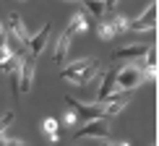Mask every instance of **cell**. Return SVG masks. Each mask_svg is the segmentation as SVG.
<instances>
[{
  "mask_svg": "<svg viewBox=\"0 0 159 146\" xmlns=\"http://www.w3.org/2000/svg\"><path fill=\"white\" fill-rule=\"evenodd\" d=\"M143 78H146L143 65H125V68L115 73V86H117V91H130L138 84H143Z\"/></svg>",
  "mask_w": 159,
  "mask_h": 146,
  "instance_id": "cell-1",
  "label": "cell"
},
{
  "mask_svg": "<svg viewBox=\"0 0 159 146\" xmlns=\"http://www.w3.org/2000/svg\"><path fill=\"white\" fill-rule=\"evenodd\" d=\"M86 125L81 130H76V138H99L104 144H112L110 141V125H107V117H91V120H84Z\"/></svg>",
  "mask_w": 159,
  "mask_h": 146,
  "instance_id": "cell-2",
  "label": "cell"
},
{
  "mask_svg": "<svg viewBox=\"0 0 159 146\" xmlns=\"http://www.w3.org/2000/svg\"><path fill=\"white\" fill-rule=\"evenodd\" d=\"M128 29H133V31H154L157 29V3H151L146 11H143V16L141 18H136V21H128Z\"/></svg>",
  "mask_w": 159,
  "mask_h": 146,
  "instance_id": "cell-3",
  "label": "cell"
},
{
  "mask_svg": "<svg viewBox=\"0 0 159 146\" xmlns=\"http://www.w3.org/2000/svg\"><path fill=\"white\" fill-rule=\"evenodd\" d=\"M31 84H34V55L24 57L21 71H18V89H21L24 94H29V91H31Z\"/></svg>",
  "mask_w": 159,
  "mask_h": 146,
  "instance_id": "cell-4",
  "label": "cell"
},
{
  "mask_svg": "<svg viewBox=\"0 0 159 146\" xmlns=\"http://www.w3.org/2000/svg\"><path fill=\"white\" fill-rule=\"evenodd\" d=\"M47 39H50V24H42V29L34 34V39H29L26 42V47H29V52L34 57H39L44 52V47H47Z\"/></svg>",
  "mask_w": 159,
  "mask_h": 146,
  "instance_id": "cell-5",
  "label": "cell"
},
{
  "mask_svg": "<svg viewBox=\"0 0 159 146\" xmlns=\"http://www.w3.org/2000/svg\"><path fill=\"white\" fill-rule=\"evenodd\" d=\"M146 50H149V44H143V42L128 44V47H120V50L112 52V60H130V57H141V55H146Z\"/></svg>",
  "mask_w": 159,
  "mask_h": 146,
  "instance_id": "cell-6",
  "label": "cell"
},
{
  "mask_svg": "<svg viewBox=\"0 0 159 146\" xmlns=\"http://www.w3.org/2000/svg\"><path fill=\"white\" fill-rule=\"evenodd\" d=\"M115 73H117V71H107V73L102 76V84H99V91H97V99H99V102H102L107 94L115 91Z\"/></svg>",
  "mask_w": 159,
  "mask_h": 146,
  "instance_id": "cell-7",
  "label": "cell"
},
{
  "mask_svg": "<svg viewBox=\"0 0 159 146\" xmlns=\"http://www.w3.org/2000/svg\"><path fill=\"white\" fill-rule=\"evenodd\" d=\"M8 24H11V31L21 39L24 44L29 42V31H26V26H24V21H21V16H18V13H11V16H8Z\"/></svg>",
  "mask_w": 159,
  "mask_h": 146,
  "instance_id": "cell-8",
  "label": "cell"
},
{
  "mask_svg": "<svg viewBox=\"0 0 159 146\" xmlns=\"http://www.w3.org/2000/svg\"><path fill=\"white\" fill-rule=\"evenodd\" d=\"M97 73H99V65H97V63H91V65H86L84 71H78L76 76L70 78V81H73V84H78V86H86L89 81H94V76H97Z\"/></svg>",
  "mask_w": 159,
  "mask_h": 146,
  "instance_id": "cell-9",
  "label": "cell"
},
{
  "mask_svg": "<svg viewBox=\"0 0 159 146\" xmlns=\"http://www.w3.org/2000/svg\"><path fill=\"white\" fill-rule=\"evenodd\" d=\"M68 50H70V34H68V31H63V34L57 37V47H55V63H65V57H68Z\"/></svg>",
  "mask_w": 159,
  "mask_h": 146,
  "instance_id": "cell-10",
  "label": "cell"
},
{
  "mask_svg": "<svg viewBox=\"0 0 159 146\" xmlns=\"http://www.w3.org/2000/svg\"><path fill=\"white\" fill-rule=\"evenodd\" d=\"M91 63H94L91 57H81V60H76L73 65H65V68L60 71V76H63V78H68V81H70V78H73V76H76L78 71H84L86 65H91Z\"/></svg>",
  "mask_w": 159,
  "mask_h": 146,
  "instance_id": "cell-11",
  "label": "cell"
},
{
  "mask_svg": "<svg viewBox=\"0 0 159 146\" xmlns=\"http://www.w3.org/2000/svg\"><path fill=\"white\" fill-rule=\"evenodd\" d=\"M86 29V16L84 13H76V16H70V24H68V34H73V31H84Z\"/></svg>",
  "mask_w": 159,
  "mask_h": 146,
  "instance_id": "cell-12",
  "label": "cell"
},
{
  "mask_svg": "<svg viewBox=\"0 0 159 146\" xmlns=\"http://www.w3.org/2000/svg\"><path fill=\"white\" fill-rule=\"evenodd\" d=\"M44 133L50 136L52 144L60 141V136H57V120H55V117H47V120H44Z\"/></svg>",
  "mask_w": 159,
  "mask_h": 146,
  "instance_id": "cell-13",
  "label": "cell"
},
{
  "mask_svg": "<svg viewBox=\"0 0 159 146\" xmlns=\"http://www.w3.org/2000/svg\"><path fill=\"white\" fill-rule=\"evenodd\" d=\"M5 47H8L11 52H21L24 42H21V39H18L16 34H13V31H8V34H5Z\"/></svg>",
  "mask_w": 159,
  "mask_h": 146,
  "instance_id": "cell-14",
  "label": "cell"
},
{
  "mask_svg": "<svg viewBox=\"0 0 159 146\" xmlns=\"http://www.w3.org/2000/svg\"><path fill=\"white\" fill-rule=\"evenodd\" d=\"M107 21L112 24V29H115V34H120V31H125V29H128V18H125V16H110Z\"/></svg>",
  "mask_w": 159,
  "mask_h": 146,
  "instance_id": "cell-15",
  "label": "cell"
},
{
  "mask_svg": "<svg viewBox=\"0 0 159 146\" xmlns=\"http://www.w3.org/2000/svg\"><path fill=\"white\" fill-rule=\"evenodd\" d=\"M99 37H102V39L115 37V29H112V24H110V21H102V24H99Z\"/></svg>",
  "mask_w": 159,
  "mask_h": 146,
  "instance_id": "cell-16",
  "label": "cell"
},
{
  "mask_svg": "<svg viewBox=\"0 0 159 146\" xmlns=\"http://www.w3.org/2000/svg\"><path fill=\"white\" fill-rule=\"evenodd\" d=\"M11 123H13V112H5V115L0 117V136L8 130V125H11Z\"/></svg>",
  "mask_w": 159,
  "mask_h": 146,
  "instance_id": "cell-17",
  "label": "cell"
},
{
  "mask_svg": "<svg viewBox=\"0 0 159 146\" xmlns=\"http://www.w3.org/2000/svg\"><path fill=\"white\" fill-rule=\"evenodd\" d=\"M63 123H65V125H76V112L68 110V112H65V117H63Z\"/></svg>",
  "mask_w": 159,
  "mask_h": 146,
  "instance_id": "cell-18",
  "label": "cell"
},
{
  "mask_svg": "<svg viewBox=\"0 0 159 146\" xmlns=\"http://www.w3.org/2000/svg\"><path fill=\"white\" fill-rule=\"evenodd\" d=\"M115 5H117V0H104V13H107V11H112Z\"/></svg>",
  "mask_w": 159,
  "mask_h": 146,
  "instance_id": "cell-19",
  "label": "cell"
},
{
  "mask_svg": "<svg viewBox=\"0 0 159 146\" xmlns=\"http://www.w3.org/2000/svg\"><path fill=\"white\" fill-rule=\"evenodd\" d=\"M3 34H5V29H3V24H0V37H3Z\"/></svg>",
  "mask_w": 159,
  "mask_h": 146,
  "instance_id": "cell-20",
  "label": "cell"
}]
</instances>
